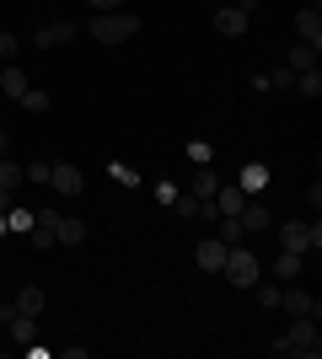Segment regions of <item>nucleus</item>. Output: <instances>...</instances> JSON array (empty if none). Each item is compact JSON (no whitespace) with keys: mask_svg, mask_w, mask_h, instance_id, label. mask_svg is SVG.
<instances>
[{"mask_svg":"<svg viewBox=\"0 0 322 359\" xmlns=\"http://www.w3.org/2000/svg\"><path fill=\"white\" fill-rule=\"evenodd\" d=\"M11 210V188H0V215Z\"/></svg>","mask_w":322,"mask_h":359,"instance_id":"7c9ffc66","label":"nucleus"},{"mask_svg":"<svg viewBox=\"0 0 322 359\" xmlns=\"http://www.w3.org/2000/svg\"><path fill=\"white\" fill-rule=\"evenodd\" d=\"M140 32V16L135 11H92V38L97 43H123V38H135Z\"/></svg>","mask_w":322,"mask_h":359,"instance_id":"f03ea898","label":"nucleus"},{"mask_svg":"<svg viewBox=\"0 0 322 359\" xmlns=\"http://www.w3.org/2000/svg\"><path fill=\"white\" fill-rule=\"evenodd\" d=\"M253 290H258V300H263V306H269V311H274V306H279V285H274V279H258V285H253Z\"/></svg>","mask_w":322,"mask_h":359,"instance_id":"a878e982","label":"nucleus"},{"mask_svg":"<svg viewBox=\"0 0 322 359\" xmlns=\"http://www.w3.org/2000/svg\"><path fill=\"white\" fill-rule=\"evenodd\" d=\"M215 188H220V172L199 166V172H194V188H188V194H194V198H215Z\"/></svg>","mask_w":322,"mask_h":359,"instance_id":"aec40b11","label":"nucleus"},{"mask_svg":"<svg viewBox=\"0 0 322 359\" xmlns=\"http://www.w3.org/2000/svg\"><path fill=\"white\" fill-rule=\"evenodd\" d=\"M16 48H22V43H16L11 32H0V65H16Z\"/></svg>","mask_w":322,"mask_h":359,"instance_id":"bb28decb","label":"nucleus"},{"mask_svg":"<svg viewBox=\"0 0 322 359\" xmlns=\"http://www.w3.org/2000/svg\"><path fill=\"white\" fill-rule=\"evenodd\" d=\"M295 91H307V97H322V70H301V75H295Z\"/></svg>","mask_w":322,"mask_h":359,"instance_id":"393cba45","label":"nucleus"},{"mask_svg":"<svg viewBox=\"0 0 322 359\" xmlns=\"http://www.w3.org/2000/svg\"><path fill=\"white\" fill-rule=\"evenodd\" d=\"M16 102L27 107V113H48V91H38V86H27V91H22V97H16Z\"/></svg>","mask_w":322,"mask_h":359,"instance_id":"5701e85b","label":"nucleus"},{"mask_svg":"<svg viewBox=\"0 0 322 359\" xmlns=\"http://www.w3.org/2000/svg\"><path fill=\"white\" fill-rule=\"evenodd\" d=\"M0 156H11V140H6V129H0Z\"/></svg>","mask_w":322,"mask_h":359,"instance_id":"2f4dec72","label":"nucleus"},{"mask_svg":"<svg viewBox=\"0 0 322 359\" xmlns=\"http://www.w3.org/2000/svg\"><path fill=\"white\" fill-rule=\"evenodd\" d=\"M263 182H269V166H263V161H247V166H242V177H236V188H242L247 198H258V194H263Z\"/></svg>","mask_w":322,"mask_h":359,"instance_id":"f8f14e48","label":"nucleus"},{"mask_svg":"<svg viewBox=\"0 0 322 359\" xmlns=\"http://www.w3.org/2000/svg\"><path fill=\"white\" fill-rule=\"evenodd\" d=\"M54 241H60V247H81V241H86V225H81L76 215H60V220H54Z\"/></svg>","mask_w":322,"mask_h":359,"instance_id":"9b49d317","label":"nucleus"},{"mask_svg":"<svg viewBox=\"0 0 322 359\" xmlns=\"http://www.w3.org/2000/svg\"><path fill=\"white\" fill-rule=\"evenodd\" d=\"M48 188L60 198H81V188H86V177H81V166L60 161V166H48Z\"/></svg>","mask_w":322,"mask_h":359,"instance_id":"39448f33","label":"nucleus"},{"mask_svg":"<svg viewBox=\"0 0 322 359\" xmlns=\"http://www.w3.org/2000/svg\"><path fill=\"white\" fill-rule=\"evenodd\" d=\"M194 263H199L204 273H220V263H226V241H220V236H204L199 247H194Z\"/></svg>","mask_w":322,"mask_h":359,"instance_id":"0eeeda50","label":"nucleus"},{"mask_svg":"<svg viewBox=\"0 0 322 359\" xmlns=\"http://www.w3.org/2000/svg\"><path fill=\"white\" fill-rule=\"evenodd\" d=\"M279 247H285V252L311 257L322 247V225L317 220H285V225H279Z\"/></svg>","mask_w":322,"mask_h":359,"instance_id":"20e7f679","label":"nucleus"},{"mask_svg":"<svg viewBox=\"0 0 322 359\" xmlns=\"http://www.w3.org/2000/svg\"><path fill=\"white\" fill-rule=\"evenodd\" d=\"M279 306H285V311H290V316H311V322H317V316H322V300H311L307 290L295 285V279H290V285H285V290H279Z\"/></svg>","mask_w":322,"mask_h":359,"instance_id":"423d86ee","label":"nucleus"},{"mask_svg":"<svg viewBox=\"0 0 322 359\" xmlns=\"http://www.w3.org/2000/svg\"><path fill=\"white\" fill-rule=\"evenodd\" d=\"M27 86H32V81L16 70V65H0V97H11V102H16V97H22Z\"/></svg>","mask_w":322,"mask_h":359,"instance_id":"dca6fc26","label":"nucleus"},{"mask_svg":"<svg viewBox=\"0 0 322 359\" xmlns=\"http://www.w3.org/2000/svg\"><path fill=\"white\" fill-rule=\"evenodd\" d=\"M317 54H322L317 43H295L290 54H285V70H290V75H301V70H317Z\"/></svg>","mask_w":322,"mask_h":359,"instance_id":"ddd939ff","label":"nucleus"},{"mask_svg":"<svg viewBox=\"0 0 322 359\" xmlns=\"http://www.w3.org/2000/svg\"><path fill=\"white\" fill-rule=\"evenodd\" d=\"M22 182H27V177H22V166H16L11 156H0V188H11V194H16Z\"/></svg>","mask_w":322,"mask_h":359,"instance_id":"412c9836","label":"nucleus"},{"mask_svg":"<svg viewBox=\"0 0 322 359\" xmlns=\"http://www.w3.org/2000/svg\"><path fill=\"white\" fill-rule=\"evenodd\" d=\"M242 204H247V194L236 182H220V188H215V210L220 215H242Z\"/></svg>","mask_w":322,"mask_h":359,"instance_id":"4468645a","label":"nucleus"},{"mask_svg":"<svg viewBox=\"0 0 322 359\" xmlns=\"http://www.w3.org/2000/svg\"><path fill=\"white\" fill-rule=\"evenodd\" d=\"M6 327H11V338H16V344H38V316L11 311V316H6Z\"/></svg>","mask_w":322,"mask_h":359,"instance_id":"2eb2a0df","label":"nucleus"},{"mask_svg":"<svg viewBox=\"0 0 322 359\" xmlns=\"http://www.w3.org/2000/svg\"><path fill=\"white\" fill-rule=\"evenodd\" d=\"M107 172H113V182H123V188H140V172L129 161H107Z\"/></svg>","mask_w":322,"mask_h":359,"instance_id":"b1692460","label":"nucleus"},{"mask_svg":"<svg viewBox=\"0 0 322 359\" xmlns=\"http://www.w3.org/2000/svg\"><path fill=\"white\" fill-rule=\"evenodd\" d=\"M301 263H307L301 252H285V247H279V257H274V279H279V285H290V279H301Z\"/></svg>","mask_w":322,"mask_h":359,"instance_id":"f3484780","label":"nucleus"},{"mask_svg":"<svg viewBox=\"0 0 322 359\" xmlns=\"http://www.w3.org/2000/svg\"><path fill=\"white\" fill-rule=\"evenodd\" d=\"M295 32H301V43L322 48V11L317 6H301V11H295Z\"/></svg>","mask_w":322,"mask_h":359,"instance_id":"1a4fd4ad","label":"nucleus"},{"mask_svg":"<svg viewBox=\"0 0 322 359\" xmlns=\"http://www.w3.org/2000/svg\"><path fill=\"white\" fill-rule=\"evenodd\" d=\"M220 241H226V247L247 241V231H242V220H236V215H220Z\"/></svg>","mask_w":322,"mask_h":359,"instance_id":"4be33fe9","label":"nucleus"},{"mask_svg":"<svg viewBox=\"0 0 322 359\" xmlns=\"http://www.w3.org/2000/svg\"><path fill=\"white\" fill-rule=\"evenodd\" d=\"M92 11H123V0H86Z\"/></svg>","mask_w":322,"mask_h":359,"instance_id":"c756f323","label":"nucleus"},{"mask_svg":"<svg viewBox=\"0 0 322 359\" xmlns=\"http://www.w3.org/2000/svg\"><path fill=\"white\" fill-rule=\"evenodd\" d=\"M188 161H194V166H210V145H204V140H194V145H188Z\"/></svg>","mask_w":322,"mask_h":359,"instance_id":"cd10ccee","label":"nucleus"},{"mask_svg":"<svg viewBox=\"0 0 322 359\" xmlns=\"http://www.w3.org/2000/svg\"><path fill=\"white\" fill-rule=\"evenodd\" d=\"M220 273H226V279H231L236 290H253V285L263 279V263H258L253 252H247L242 241H236V247H226V263H220Z\"/></svg>","mask_w":322,"mask_h":359,"instance_id":"7ed1b4c3","label":"nucleus"},{"mask_svg":"<svg viewBox=\"0 0 322 359\" xmlns=\"http://www.w3.org/2000/svg\"><path fill=\"white\" fill-rule=\"evenodd\" d=\"M6 231H11V220H6V215H0V236H6Z\"/></svg>","mask_w":322,"mask_h":359,"instance_id":"473e14b6","label":"nucleus"},{"mask_svg":"<svg viewBox=\"0 0 322 359\" xmlns=\"http://www.w3.org/2000/svg\"><path fill=\"white\" fill-rule=\"evenodd\" d=\"M236 220H242V231H247V236H253V231H269V210H263L258 198H247V204H242V215H236Z\"/></svg>","mask_w":322,"mask_h":359,"instance_id":"a211bd4d","label":"nucleus"},{"mask_svg":"<svg viewBox=\"0 0 322 359\" xmlns=\"http://www.w3.org/2000/svg\"><path fill=\"white\" fill-rule=\"evenodd\" d=\"M274 354H285V359H317V354H322V332H317V322H311V316H295L290 327L274 338Z\"/></svg>","mask_w":322,"mask_h":359,"instance_id":"f257e3e1","label":"nucleus"},{"mask_svg":"<svg viewBox=\"0 0 322 359\" xmlns=\"http://www.w3.org/2000/svg\"><path fill=\"white\" fill-rule=\"evenodd\" d=\"M43 306H48V300H43V290H38V285H22V290H16V311L43 316Z\"/></svg>","mask_w":322,"mask_h":359,"instance_id":"6ab92c4d","label":"nucleus"},{"mask_svg":"<svg viewBox=\"0 0 322 359\" xmlns=\"http://www.w3.org/2000/svg\"><path fill=\"white\" fill-rule=\"evenodd\" d=\"M247 22H253V16L236 11V6H220V11H215V32H220V38H242Z\"/></svg>","mask_w":322,"mask_h":359,"instance_id":"6e6552de","label":"nucleus"},{"mask_svg":"<svg viewBox=\"0 0 322 359\" xmlns=\"http://www.w3.org/2000/svg\"><path fill=\"white\" fill-rule=\"evenodd\" d=\"M22 177H27V182H48V161H38V166H22Z\"/></svg>","mask_w":322,"mask_h":359,"instance_id":"c85d7f7f","label":"nucleus"},{"mask_svg":"<svg viewBox=\"0 0 322 359\" xmlns=\"http://www.w3.org/2000/svg\"><path fill=\"white\" fill-rule=\"evenodd\" d=\"M70 38H76V27H70V22H43L32 43H38V48H65Z\"/></svg>","mask_w":322,"mask_h":359,"instance_id":"9d476101","label":"nucleus"}]
</instances>
